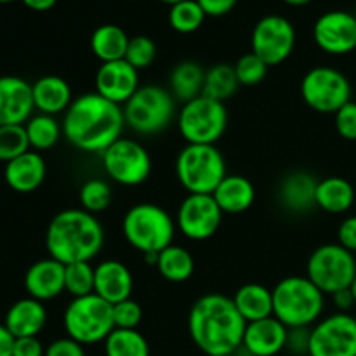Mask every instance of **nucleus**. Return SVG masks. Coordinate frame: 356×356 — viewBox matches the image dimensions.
Here are the masks:
<instances>
[{
	"label": "nucleus",
	"mask_w": 356,
	"mask_h": 356,
	"mask_svg": "<svg viewBox=\"0 0 356 356\" xmlns=\"http://www.w3.org/2000/svg\"><path fill=\"white\" fill-rule=\"evenodd\" d=\"M124 127V110L97 92L73 99L63 118L65 138L75 148L99 155L122 138Z\"/></svg>",
	"instance_id": "nucleus-1"
},
{
	"label": "nucleus",
	"mask_w": 356,
	"mask_h": 356,
	"mask_svg": "<svg viewBox=\"0 0 356 356\" xmlns=\"http://www.w3.org/2000/svg\"><path fill=\"white\" fill-rule=\"evenodd\" d=\"M247 322L233 299L221 294L202 296L191 306L188 330L195 346L207 356H229L243 343Z\"/></svg>",
	"instance_id": "nucleus-2"
},
{
	"label": "nucleus",
	"mask_w": 356,
	"mask_h": 356,
	"mask_svg": "<svg viewBox=\"0 0 356 356\" xmlns=\"http://www.w3.org/2000/svg\"><path fill=\"white\" fill-rule=\"evenodd\" d=\"M104 243V232L96 216L83 209H68L52 218L45 233L49 257L66 264L90 263Z\"/></svg>",
	"instance_id": "nucleus-3"
},
{
	"label": "nucleus",
	"mask_w": 356,
	"mask_h": 356,
	"mask_svg": "<svg viewBox=\"0 0 356 356\" xmlns=\"http://www.w3.org/2000/svg\"><path fill=\"white\" fill-rule=\"evenodd\" d=\"M273 316L287 329L309 327L323 312V292L308 277H287L275 285Z\"/></svg>",
	"instance_id": "nucleus-4"
},
{
	"label": "nucleus",
	"mask_w": 356,
	"mask_h": 356,
	"mask_svg": "<svg viewBox=\"0 0 356 356\" xmlns=\"http://www.w3.org/2000/svg\"><path fill=\"white\" fill-rule=\"evenodd\" d=\"M179 183L190 195H212L226 174V162L216 145H186L176 160Z\"/></svg>",
	"instance_id": "nucleus-5"
},
{
	"label": "nucleus",
	"mask_w": 356,
	"mask_h": 356,
	"mask_svg": "<svg viewBox=\"0 0 356 356\" xmlns=\"http://www.w3.org/2000/svg\"><path fill=\"white\" fill-rule=\"evenodd\" d=\"M124 236L136 250L143 254H160L172 245V218L155 204H138L131 207L122 222Z\"/></svg>",
	"instance_id": "nucleus-6"
},
{
	"label": "nucleus",
	"mask_w": 356,
	"mask_h": 356,
	"mask_svg": "<svg viewBox=\"0 0 356 356\" xmlns=\"http://www.w3.org/2000/svg\"><path fill=\"white\" fill-rule=\"evenodd\" d=\"M63 323L70 339L82 346L101 343L115 330L113 305L96 294L73 298L65 309Z\"/></svg>",
	"instance_id": "nucleus-7"
},
{
	"label": "nucleus",
	"mask_w": 356,
	"mask_h": 356,
	"mask_svg": "<svg viewBox=\"0 0 356 356\" xmlns=\"http://www.w3.org/2000/svg\"><path fill=\"white\" fill-rule=\"evenodd\" d=\"M125 125L138 134H156L169 127L176 111V99L159 86H145L124 104Z\"/></svg>",
	"instance_id": "nucleus-8"
},
{
	"label": "nucleus",
	"mask_w": 356,
	"mask_h": 356,
	"mask_svg": "<svg viewBox=\"0 0 356 356\" xmlns=\"http://www.w3.org/2000/svg\"><path fill=\"white\" fill-rule=\"evenodd\" d=\"M177 125L188 145H216L228 127V111L225 103L198 96L183 104Z\"/></svg>",
	"instance_id": "nucleus-9"
},
{
	"label": "nucleus",
	"mask_w": 356,
	"mask_h": 356,
	"mask_svg": "<svg viewBox=\"0 0 356 356\" xmlns=\"http://www.w3.org/2000/svg\"><path fill=\"white\" fill-rule=\"evenodd\" d=\"M306 277L323 292L336 294L350 289L356 277L355 254L339 243H325L313 250L306 266Z\"/></svg>",
	"instance_id": "nucleus-10"
},
{
	"label": "nucleus",
	"mask_w": 356,
	"mask_h": 356,
	"mask_svg": "<svg viewBox=\"0 0 356 356\" xmlns=\"http://www.w3.org/2000/svg\"><path fill=\"white\" fill-rule=\"evenodd\" d=\"M301 96L312 110L336 115L351 101V83L339 70L332 66H316L302 76Z\"/></svg>",
	"instance_id": "nucleus-11"
},
{
	"label": "nucleus",
	"mask_w": 356,
	"mask_h": 356,
	"mask_svg": "<svg viewBox=\"0 0 356 356\" xmlns=\"http://www.w3.org/2000/svg\"><path fill=\"white\" fill-rule=\"evenodd\" d=\"M104 172L115 183L138 186L152 174V156L141 143L120 138L101 155Z\"/></svg>",
	"instance_id": "nucleus-12"
},
{
	"label": "nucleus",
	"mask_w": 356,
	"mask_h": 356,
	"mask_svg": "<svg viewBox=\"0 0 356 356\" xmlns=\"http://www.w3.org/2000/svg\"><path fill=\"white\" fill-rule=\"evenodd\" d=\"M252 52L268 66L282 65L296 47V30L291 21L278 14L261 17L252 30Z\"/></svg>",
	"instance_id": "nucleus-13"
},
{
	"label": "nucleus",
	"mask_w": 356,
	"mask_h": 356,
	"mask_svg": "<svg viewBox=\"0 0 356 356\" xmlns=\"http://www.w3.org/2000/svg\"><path fill=\"white\" fill-rule=\"evenodd\" d=\"M309 356H356V318L336 313L320 320L309 332Z\"/></svg>",
	"instance_id": "nucleus-14"
},
{
	"label": "nucleus",
	"mask_w": 356,
	"mask_h": 356,
	"mask_svg": "<svg viewBox=\"0 0 356 356\" xmlns=\"http://www.w3.org/2000/svg\"><path fill=\"white\" fill-rule=\"evenodd\" d=\"M222 211L212 195H188L177 211V226L186 238L202 242L216 235Z\"/></svg>",
	"instance_id": "nucleus-15"
},
{
	"label": "nucleus",
	"mask_w": 356,
	"mask_h": 356,
	"mask_svg": "<svg viewBox=\"0 0 356 356\" xmlns=\"http://www.w3.org/2000/svg\"><path fill=\"white\" fill-rule=\"evenodd\" d=\"M315 44L323 52L343 56L356 49V16L346 10H329L313 26Z\"/></svg>",
	"instance_id": "nucleus-16"
},
{
	"label": "nucleus",
	"mask_w": 356,
	"mask_h": 356,
	"mask_svg": "<svg viewBox=\"0 0 356 356\" xmlns=\"http://www.w3.org/2000/svg\"><path fill=\"white\" fill-rule=\"evenodd\" d=\"M139 89V72L125 59L101 63L96 72V92L115 104H125Z\"/></svg>",
	"instance_id": "nucleus-17"
},
{
	"label": "nucleus",
	"mask_w": 356,
	"mask_h": 356,
	"mask_svg": "<svg viewBox=\"0 0 356 356\" xmlns=\"http://www.w3.org/2000/svg\"><path fill=\"white\" fill-rule=\"evenodd\" d=\"M33 110L31 83L19 76H0V125H24Z\"/></svg>",
	"instance_id": "nucleus-18"
},
{
	"label": "nucleus",
	"mask_w": 356,
	"mask_h": 356,
	"mask_svg": "<svg viewBox=\"0 0 356 356\" xmlns=\"http://www.w3.org/2000/svg\"><path fill=\"white\" fill-rule=\"evenodd\" d=\"M65 264L52 257L31 264L24 275V289L28 298L44 302L65 292Z\"/></svg>",
	"instance_id": "nucleus-19"
},
{
	"label": "nucleus",
	"mask_w": 356,
	"mask_h": 356,
	"mask_svg": "<svg viewBox=\"0 0 356 356\" xmlns=\"http://www.w3.org/2000/svg\"><path fill=\"white\" fill-rule=\"evenodd\" d=\"M132 289V273L120 261L108 259L94 268V294L110 305L131 299Z\"/></svg>",
	"instance_id": "nucleus-20"
},
{
	"label": "nucleus",
	"mask_w": 356,
	"mask_h": 356,
	"mask_svg": "<svg viewBox=\"0 0 356 356\" xmlns=\"http://www.w3.org/2000/svg\"><path fill=\"white\" fill-rule=\"evenodd\" d=\"M289 329L275 316L247 323L242 346L252 356H275L285 350Z\"/></svg>",
	"instance_id": "nucleus-21"
},
{
	"label": "nucleus",
	"mask_w": 356,
	"mask_h": 356,
	"mask_svg": "<svg viewBox=\"0 0 356 356\" xmlns=\"http://www.w3.org/2000/svg\"><path fill=\"white\" fill-rule=\"evenodd\" d=\"M45 172H47L45 160L42 159L40 153L30 149L6 163L3 179L10 190L17 193H31L44 183Z\"/></svg>",
	"instance_id": "nucleus-22"
},
{
	"label": "nucleus",
	"mask_w": 356,
	"mask_h": 356,
	"mask_svg": "<svg viewBox=\"0 0 356 356\" xmlns=\"http://www.w3.org/2000/svg\"><path fill=\"white\" fill-rule=\"evenodd\" d=\"M47 322V312L42 301L24 298L14 302L6 313L3 325L14 337H37Z\"/></svg>",
	"instance_id": "nucleus-23"
},
{
	"label": "nucleus",
	"mask_w": 356,
	"mask_h": 356,
	"mask_svg": "<svg viewBox=\"0 0 356 356\" xmlns=\"http://www.w3.org/2000/svg\"><path fill=\"white\" fill-rule=\"evenodd\" d=\"M316 184L318 181L309 172H291L278 190L282 205L292 214H306L316 207Z\"/></svg>",
	"instance_id": "nucleus-24"
},
{
	"label": "nucleus",
	"mask_w": 356,
	"mask_h": 356,
	"mask_svg": "<svg viewBox=\"0 0 356 356\" xmlns=\"http://www.w3.org/2000/svg\"><path fill=\"white\" fill-rule=\"evenodd\" d=\"M33 89V103L35 110H38L44 115H58L63 113L73 103L72 89L68 82L61 76L47 75L38 79L31 86Z\"/></svg>",
	"instance_id": "nucleus-25"
},
{
	"label": "nucleus",
	"mask_w": 356,
	"mask_h": 356,
	"mask_svg": "<svg viewBox=\"0 0 356 356\" xmlns=\"http://www.w3.org/2000/svg\"><path fill=\"white\" fill-rule=\"evenodd\" d=\"M222 214H242L252 207L256 200L254 184L243 176H226L212 193Z\"/></svg>",
	"instance_id": "nucleus-26"
},
{
	"label": "nucleus",
	"mask_w": 356,
	"mask_h": 356,
	"mask_svg": "<svg viewBox=\"0 0 356 356\" xmlns=\"http://www.w3.org/2000/svg\"><path fill=\"white\" fill-rule=\"evenodd\" d=\"M235 308L247 323L273 316V292L261 284H245L235 292Z\"/></svg>",
	"instance_id": "nucleus-27"
},
{
	"label": "nucleus",
	"mask_w": 356,
	"mask_h": 356,
	"mask_svg": "<svg viewBox=\"0 0 356 356\" xmlns=\"http://www.w3.org/2000/svg\"><path fill=\"white\" fill-rule=\"evenodd\" d=\"M355 204V188L344 177H325L316 184V207L329 214H344Z\"/></svg>",
	"instance_id": "nucleus-28"
},
{
	"label": "nucleus",
	"mask_w": 356,
	"mask_h": 356,
	"mask_svg": "<svg viewBox=\"0 0 356 356\" xmlns=\"http://www.w3.org/2000/svg\"><path fill=\"white\" fill-rule=\"evenodd\" d=\"M129 35L117 24H101L90 35V51L101 63L125 59Z\"/></svg>",
	"instance_id": "nucleus-29"
},
{
	"label": "nucleus",
	"mask_w": 356,
	"mask_h": 356,
	"mask_svg": "<svg viewBox=\"0 0 356 356\" xmlns=\"http://www.w3.org/2000/svg\"><path fill=\"white\" fill-rule=\"evenodd\" d=\"M205 72L198 63H179L170 73V94L174 96V99L181 101L183 104L188 103V101L202 96Z\"/></svg>",
	"instance_id": "nucleus-30"
},
{
	"label": "nucleus",
	"mask_w": 356,
	"mask_h": 356,
	"mask_svg": "<svg viewBox=\"0 0 356 356\" xmlns=\"http://www.w3.org/2000/svg\"><path fill=\"white\" fill-rule=\"evenodd\" d=\"M156 270L165 280L181 284V282L190 280L195 271V259L184 247L169 245L159 254L156 261Z\"/></svg>",
	"instance_id": "nucleus-31"
},
{
	"label": "nucleus",
	"mask_w": 356,
	"mask_h": 356,
	"mask_svg": "<svg viewBox=\"0 0 356 356\" xmlns=\"http://www.w3.org/2000/svg\"><path fill=\"white\" fill-rule=\"evenodd\" d=\"M238 87L240 83L238 79H236L235 66L219 63V65H214L205 72L202 96H207L211 99L219 101V103H225L226 99H229L238 90Z\"/></svg>",
	"instance_id": "nucleus-32"
},
{
	"label": "nucleus",
	"mask_w": 356,
	"mask_h": 356,
	"mask_svg": "<svg viewBox=\"0 0 356 356\" xmlns=\"http://www.w3.org/2000/svg\"><path fill=\"white\" fill-rule=\"evenodd\" d=\"M106 356H149L146 337L138 329H115L104 341Z\"/></svg>",
	"instance_id": "nucleus-33"
},
{
	"label": "nucleus",
	"mask_w": 356,
	"mask_h": 356,
	"mask_svg": "<svg viewBox=\"0 0 356 356\" xmlns=\"http://www.w3.org/2000/svg\"><path fill=\"white\" fill-rule=\"evenodd\" d=\"M24 129H26L30 148L38 149V152L51 149L59 141V138L63 134V125H59V122L52 115L44 113H38L35 117H31L24 124Z\"/></svg>",
	"instance_id": "nucleus-34"
},
{
	"label": "nucleus",
	"mask_w": 356,
	"mask_h": 356,
	"mask_svg": "<svg viewBox=\"0 0 356 356\" xmlns=\"http://www.w3.org/2000/svg\"><path fill=\"white\" fill-rule=\"evenodd\" d=\"M205 17L207 14L197 0H183L170 6L169 10V23L177 33H193L204 24Z\"/></svg>",
	"instance_id": "nucleus-35"
},
{
	"label": "nucleus",
	"mask_w": 356,
	"mask_h": 356,
	"mask_svg": "<svg viewBox=\"0 0 356 356\" xmlns=\"http://www.w3.org/2000/svg\"><path fill=\"white\" fill-rule=\"evenodd\" d=\"M79 198L83 211L97 214L110 207L113 193H111V186L104 179H89L80 188Z\"/></svg>",
	"instance_id": "nucleus-36"
},
{
	"label": "nucleus",
	"mask_w": 356,
	"mask_h": 356,
	"mask_svg": "<svg viewBox=\"0 0 356 356\" xmlns=\"http://www.w3.org/2000/svg\"><path fill=\"white\" fill-rule=\"evenodd\" d=\"M30 152L24 125H0V162L7 163Z\"/></svg>",
	"instance_id": "nucleus-37"
},
{
	"label": "nucleus",
	"mask_w": 356,
	"mask_h": 356,
	"mask_svg": "<svg viewBox=\"0 0 356 356\" xmlns=\"http://www.w3.org/2000/svg\"><path fill=\"white\" fill-rule=\"evenodd\" d=\"M65 291L73 298L94 294V266L90 263H73L65 268Z\"/></svg>",
	"instance_id": "nucleus-38"
},
{
	"label": "nucleus",
	"mask_w": 356,
	"mask_h": 356,
	"mask_svg": "<svg viewBox=\"0 0 356 356\" xmlns=\"http://www.w3.org/2000/svg\"><path fill=\"white\" fill-rule=\"evenodd\" d=\"M156 58V45L146 35H136L129 40L127 52H125V61L136 70H145L155 61Z\"/></svg>",
	"instance_id": "nucleus-39"
},
{
	"label": "nucleus",
	"mask_w": 356,
	"mask_h": 356,
	"mask_svg": "<svg viewBox=\"0 0 356 356\" xmlns=\"http://www.w3.org/2000/svg\"><path fill=\"white\" fill-rule=\"evenodd\" d=\"M268 68H270V66H268L263 59L257 58L254 52H249V54H243L242 58L236 61L235 73L240 86L252 87L263 82L264 76H266L268 73Z\"/></svg>",
	"instance_id": "nucleus-40"
},
{
	"label": "nucleus",
	"mask_w": 356,
	"mask_h": 356,
	"mask_svg": "<svg viewBox=\"0 0 356 356\" xmlns=\"http://www.w3.org/2000/svg\"><path fill=\"white\" fill-rule=\"evenodd\" d=\"M143 320V309L139 302L132 299L113 305V323L115 329H138Z\"/></svg>",
	"instance_id": "nucleus-41"
},
{
	"label": "nucleus",
	"mask_w": 356,
	"mask_h": 356,
	"mask_svg": "<svg viewBox=\"0 0 356 356\" xmlns=\"http://www.w3.org/2000/svg\"><path fill=\"white\" fill-rule=\"evenodd\" d=\"M336 129L346 141H356V103L350 101L336 115Z\"/></svg>",
	"instance_id": "nucleus-42"
},
{
	"label": "nucleus",
	"mask_w": 356,
	"mask_h": 356,
	"mask_svg": "<svg viewBox=\"0 0 356 356\" xmlns=\"http://www.w3.org/2000/svg\"><path fill=\"white\" fill-rule=\"evenodd\" d=\"M44 356H86L83 346L76 341L70 339V337H63V339L54 341L45 348Z\"/></svg>",
	"instance_id": "nucleus-43"
},
{
	"label": "nucleus",
	"mask_w": 356,
	"mask_h": 356,
	"mask_svg": "<svg viewBox=\"0 0 356 356\" xmlns=\"http://www.w3.org/2000/svg\"><path fill=\"white\" fill-rule=\"evenodd\" d=\"M45 348L38 337H17L14 339L13 356H44Z\"/></svg>",
	"instance_id": "nucleus-44"
},
{
	"label": "nucleus",
	"mask_w": 356,
	"mask_h": 356,
	"mask_svg": "<svg viewBox=\"0 0 356 356\" xmlns=\"http://www.w3.org/2000/svg\"><path fill=\"white\" fill-rule=\"evenodd\" d=\"M337 238H339V245L350 252H356V216H350L344 219L337 229Z\"/></svg>",
	"instance_id": "nucleus-45"
},
{
	"label": "nucleus",
	"mask_w": 356,
	"mask_h": 356,
	"mask_svg": "<svg viewBox=\"0 0 356 356\" xmlns=\"http://www.w3.org/2000/svg\"><path fill=\"white\" fill-rule=\"evenodd\" d=\"M309 327H302V329H289L287 334V344L285 348H289L294 353H308L309 348Z\"/></svg>",
	"instance_id": "nucleus-46"
},
{
	"label": "nucleus",
	"mask_w": 356,
	"mask_h": 356,
	"mask_svg": "<svg viewBox=\"0 0 356 356\" xmlns=\"http://www.w3.org/2000/svg\"><path fill=\"white\" fill-rule=\"evenodd\" d=\"M197 2L200 3V7L207 16L219 17L232 13L236 3H238V0H197Z\"/></svg>",
	"instance_id": "nucleus-47"
},
{
	"label": "nucleus",
	"mask_w": 356,
	"mask_h": 356,
	"mask_svg": "<svg viewBox=\"0 0 356 356\" xmlns=\"http://www.w3.org/2000/svg\"><path fill=\"white\" fill-rule=\"evenodd\" d=\"M334 305L339 309L341 313H346L348 309H351L355 306V298L351 289H343V291H337L336 294H332Z\"/></svg>",
	"instance_id": "nucleus-48"
},
{
	"label": "nucleus",
	"mask_w": 356,
	"mask_h": 356,
	"mask_svg": "<svg viewBox=\"0 0 356 356\" xmlns=\"http://www.w3.org/2000/svg\"><path fill=\"white\" fill-rule=\"evenodd\" d=\"M14 339L16 337L6 329V325H0V356H13Z\"/></svg>",
	"instance_id": "nucleus-49"
},
{
	"label": "nucleus",
	"mask_w": 356,
	"mask_h": 356,
	"mask_svg": "<svg viewBox=\"0 0 356 356\" xmlns=\"http://www.w3.org/2000/svg\"><path fill=\"white\" fill-rule=\"evenodd\" d=\"M21 2H23L28 9L37 10V13H44V10L52 9L58 0H21Z\"/></svg>",
	"instance_id": "nucleus-50"
},
{
	"label": "nucleus",
	"mask_w": 356,
	"mask_h": 356,
	"mask_svg": "<svg viewBox=\"0 0 356 356\" xmlns=\"http://www.w3.org/2000/svg\"><path fill=\"white\" fill-rule=\"evenodd\" d=\"M285 3H289V6H294V7H302V6H308V3H312L313 0H284Z\"/></svg>",
	"instance_id": "nucleus-51"
},
{
	"label": "nucleus",
	"mask_w": 356,
	"mask_h": 356,
	"mask_svg": "<svg viewBox=\"0 0 356 356\" xmlns=\"http://www.w3.org/2000/svg\"><path fill=\"white\" fill-rule=\"evenodd\" d=\"M162 3H167V6H174V3H179L183 2V0H160Z\"/></svg>",
	"instance_id": "nucleus-52"
},
{
	"label": "nucleus",
	"mask_w": 356,
	"mask_h": 356,
	"mask_svg": "<svg viewBox=\"0 0 356 356\" xmlns=\"http://www.w3.org/2000/svg\"><path fill=\"white\" fill-rule=\"evenodd\" d=\"M351 292H353V298H355V305H356V277H355V280H353V284H351Z\"/></svg>",
	"instance_id": "nucleus-53"
},
{
	"label": "nucleus",
	"mask_w": 356,
	"mask_h": 356,
	"mask_svg": "<svg viewBox=\"0 0 356 356\" xmlns=\"http://www.w3.org/2000/svg\"><path fill=\"white\" fill-rule=\"evenodd\" d=\"M9 2H14V0H0V3H9Z\"/></svg>",
	"instance_id": "nucleus-54"
},
{
	"label": "nucleus",
	"mask_w": 356,
	"mask_h": 356,
	"mask_svg": "<svg viewBox=\"0 0 356 356\" xmlns=\"http://www.w3.org/2000/svg\"><path fill=\"white\" fill-rule=\"evenodd\" d=\"M355 16H356V2H355Z\"/></svg>",
	"instance_id": "nucleus-55"
},
{
	"label": "nucleus",
	"mask_w": 356,
	"mask_h": 356,
	"mask_svg": "<svg viewBox=\"0 0 356 356\" xmlns=\"http://www.w3.org/2000/svg\"><path fill=\"white\" fill-rule=\"evenodd\" d=\"M134 2H136V0H134Z\"/></svg>",
	"instance_id": "nucleus-56"
}]
</instances>
